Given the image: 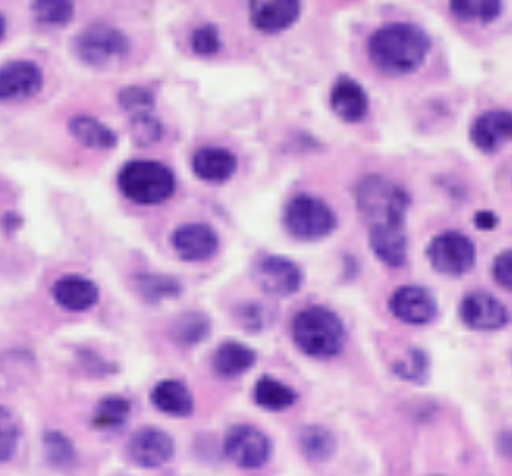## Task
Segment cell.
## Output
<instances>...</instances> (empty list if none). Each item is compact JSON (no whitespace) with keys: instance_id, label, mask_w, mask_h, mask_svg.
Segmentation results:
<instances>
[{"instance_id":"44dd1931","label":"cell","mask_w":512,"mask_h":476,"mask_svg":"<svg viewBox=\"0 0 512 476\" xmlns=\"http://www.w3.org/2000/svg\"><path fill=\"white\" fill-rule=\"evenodd\" d=\"M151 402L158 411L173 418H189L194 411V399L184 383L175 380L161 381L151 392Z\"/></svg>"},{"instance_id":"ba28073f","label":"cell","mask_w":512,"mask_h":476,"mask_svg":"<svg viewBox=\"0 0 512 476\" xmlns=\"http://www.w3.org/2000/svg\"><path fill=\"white\" fill-rule=\"evenodd\" d=\"M224 449L232 463L243 470L262 468L272 454L269 437L250 425L232 426L225 435Z\"/></svg>"},{"instance_id":"d6a6232c","label":"cell","mask_w":512,"mask_h":476,"mask_svg":"<svg viewBox=\"0 0 512 476\" xmlns=\"http://www.w3.org/2000/svg\"><path fill=\"white\" fill-rule=\"evenodd\" d=\"M20 440V428L13 414L0 407V463H7L16 452Z\"/></svg>"},{"instance_id":"6da1fadb","label":"cell","mask_w":512,"mask_h":476,"mask_svg":"<svg viewBox=\"0 0 512 476\" xmlns=\"http://www.w3.org/2000/svg\"><path fill=\"white\" fill-rule=\"evenodd\" d=\"M428 35L416 25L391 23L379 28L369 40L372 65L386 75H407L423 65L428 56Z\"/></svg>"},{"instance_id":"f35d334b","label":"cell","mask_w":512,"mask_h":476,"mask_svg":"<svg viewBox=\"0 0 512 476\" xmlns=\"http://www.w3.org/2000/svg\"><path fill=\"white\" fill-rule=\"evenodd\" d=\"M474 226L480 231H493L499 227V217L492 210H480L474 215Z\"/></svg>"},{"instance_id":"4316f807","label":"cell","mask_w":512,"mask_h":476,"mask_svg":"<svg viewBox=\"0 0 512 476\" xmlns=\"http://www.w3.org/2000/svg\"><path fill=\"white\" fill-rule=\"evenodd\" d=\"M130 411H132V407L127 399L108 397L99 402V406L94 412V418H92V425L101 431L120 430L127 423Z\"/></svg>"},{"instance_id":"277c9868","label":"cell","mask_w":512,"mask_h":476,"mask_svg":"<svg viewBox=\"0 0 512 476\" xmlns=\"http://www.w3.org/2000/svg\"><path fill=\"white\" fill-rule=\"evenodd\" d=\"M118 186L137 205H160L175 193V175L158 161L135 160L120 170Z\"/></svg>"},{"instance_id":"9a60e30c","label":"cell","mask_w":512,"mask_h":476,"mask_svg":"<svg viewBox=\"0 0 512 476\" xmlns=\"http://www.w3.org/2000/svg\"><path fill=\"white\" fill-rule=\"evenodd\" d=\"M172 245L182 260L205 262L218 250V234L208 224H184L173 232Z\"/></svg>"},{"instance_id":"83f0119b","label":"cell","mask_w":512,"mask_h":476,"mask_svg":"<svg viewBox=\"0 0 512 476\" xmlns=\"http://www.w3.org/2000/svg\"><path fill=\"white\" fill-rule=\"evenodd\" d=\"M137 290L148 302L158 303L167 298H177L182 293V286L173 277L146 274L137 277Z\"/></svg>"},{"instance_id":"836d02e7","label":"cell","mask_w":512,"mask_h":476,"mask_svg":"<svg viewBox=\"0 0 512 476\" xmlns=\"http://www.w3.org/2000/svg\"><path fill=\"white\" fill-rule=\"evenodd\" d=\"M130 132H132L135 144H139V146H151L154 142L160 141L163 136L161 123L154 118L153 113L132 116Z\"/></svg>"},{"instance_id":"7402d4cb","label":"cell","mask_w":512,"mask_h":476,"mask_svg":"<svg viewBox=\"0 0 512 476\" xmlns=\"http://www.w3.org/2000/svg\"><path fill=\"white\" fill-rule=\"evenodd\" d=\"M256 352L253 348L237 341H229L218 347L213 355V369L222 378H239L255 366Z\"/></svg>"},{"instance_id":"8992f818","label":"cell","mask_w":512,"mask_h":476,"mask_svg":"<svg viewBox=\"0 0 512 476\" xmlns=\"http://www.w3.org/2000/svg\"><path fill=\"white\" fill-rule=\"evenodd\" d=\"M428 258L438 274L461 277L476 264V245L462 232H442L431 239Z\"/></svg>"},{"instance_id":"ab89813d","label":"cell","mask_w":512,"mask_h":476,"mask_svg":"<svg viewBox=\"0 0 512 476\" xmlns=\"http://www.w3.org/2000/svg\"><path fill=\"white\" fill-rule=\"evenodd\" d=\"M4 33H6V20H4V16L0 14V40L4 37Z\"/></svg>"},{"instance_id":"f1b7e54d","label":"cell","mask_w":512,"mask_h":476,"mask_svg":"<svg viewBox=\"0 0 512 476\" xmlns=\"http://www.w3.org/2000/svg\"><path fill=\"white\" fill-rule=\"evenodd\" d=\"M44 451L49 463L56 468H68L77 459V452L70 438L63 435L61 431L51 430L45 433Z\"/></svg>"},{"instance_id":"5bb4252c","label":"cell","mask_w":512,"mask_h":476,"mask_svg":"<svg viewBox=\"0 0 512 476\" xmlns=\"http://www.w3.org/2000/svg\"><path fill=\"white\" fill-rule=\"evenodd\" d=\"M469 137L485 155H493L512 141V111L492 110L474 120Z\"/></svg>"},{"instance_id":"484cf974","label":"cell","mask_w":512,"mask_h":476,"mask_svg":"<svg viewBox=\"0 0 512 476\" xmlns=\"http://www.w3.org/2000/svg\"><path fill=\"white\" fill-rule=\"evenodd\" d=\"M450 11L466 23H492L502 13V0H450Z\"/></svg>"},{"instance_id":"3957f363","label":"cell","mask_w":512,"mask_h":476,"mask_svg":"<svg viewBox=\"0 0 512 476\" xmlns=\"http://www.w3.org/2000/svg\"><path fill=\"white\" fill-rule=\"evenodd\" d=\"M357 205L371 226L390 224L405 227L410 196L395 182L381 175H371L357 187Z\"/></svg>"},{"instance_id":"d6986e66","label":"cell","mask_w":512,"mask_h":476,"mask_svg":"<svg viewBox=\"0 0 512 476\" xmlns=\"http://www.w3.org/2000/svg\"><path fill=\"white\" fill-rule=\"evenodd\" d=\"M331 108L345 122L357 123L369 111V97L352 78H340L331 91Z\"/></svg>"},{"instance_id":"9c48e42d","label":"cell","mask_w":512,"mask_h":476,"mask_svg":"<svg viewBox=\"0 0 512 476\" xmlns=\"http://www.w3.org/2000/svg\"><path fill=\"white\" fill-rule=\"evenodd\" d=\"M459 317L473 331L490 333L506 328L511 316L506 305L487 291H471L462 298Z\"/></svg>"},{"instance_id":"f546056e","label":"cell","mask_w":512,"mask_h":476,"mask_svg":"<svg viewBox=\"0 0 512 476\" xmlns=\"http://www.w3.org/2000/svg\"><path fill=\"white\" fill-rule=\"evenodd\" d=\"M210 333V321L201 314H186L179 317L173 326V338L182 345H194L205 340Z\"/></svg>"},{"instance_id":"7a4b0ae2","label":"cell","mask_w":512,"mask_h":476,"mask_svg":"<svg viewBox=\"0 0 512 476\" xmlns=\"http://www.w3.org/2000/svg\"><path fill=\"white\" fill-rule=\"evenodd\" d=\"M293 338L303 354L314 359H331L346 343V328L338 314L326 307H308L293 321Z\"/></svg>"},{"instance_id":"ac0fdd59","label":"cell","mask_w":512,"mask_h":476,"mask_svg":"<svg viewBox=\"0 0 512 476\" xmlns=\"http://www.w3.org/2000/svg\"><path fill=\"white\" fill-rule=\"evenodd\" d=\"M52 296L59 307L70 312H84L99 302V288L87 277L70 274L52 286Z\"/></svg>"},{"instance_id":"d590c367","label":"cell","mask_w":512,"mask_h":476,"mask_svg":"<svg viewBox=\"0 0 512 476\" xmlns=\"http://www.w3.org/2000/svg\"><path fill=\"white\" fill-rule=\"evenodd\" d=\"M192 49L199 56H213L217 54L220 49V37H218L217 28L206 25L198 28L196 32L192 33Z\"/></svg>"},{"instance_id":"52a82bcc","label":"cell","mask_w":512,"mask_h":476,"mask_svg":"<svg viewBox=\"0 0 512 476\" xmlns=\"http://www.w3.org/2000/svg\"><path fill=\"white\" fill-rule=\"evenodd\" d=\"M77 54L90 66H106L128 54V39L120 30L108 25H92L80 33L75 42Z\"/></svg>"},{"instance_id":"e575fe53","label":"cell","mask_w":512,"mask_h":476,"mask_svg":"<svg viewBox=\"0 0 512 476\" xmlns=\"http://www.w3.org/2000/svg\"><path fill=\"white\" fill-rule=\"evenodd\" d=\"M120 104L130 116L146 115L153 113L154 97L142 87H127L120 92Z\"/></svg>"},{"instance_id":"2e32d148","label":"cell","mask_w":512,"mask_h":476,"mask_svg":"<svg viewBox=\"0 0 512 476\" xmlns=\"http://www.w3.org/2000/svg\"><path fill=\"white\" fill-rule=\"evenodd\" d=\"M250 14L258 30L282 32L298 20L300 0H250Z\"/></svg>"},{"instance_id":"1f68e13d","label":"cell","mask_w":512,"mask_h":476,"mask_svg":"<svg viewBox=\"0 0 512 476\" xmlns=\"http://www.w3.org/2000/svg\"><path fill=\"white\" fill-rule=\"evenodd\" d=\"M395 373L402 380L412 381V383H424L428 380L429 374V357L426 352L414 348L410 350L409 357L405 361L395 364Z\"/></svg>"},{"instance_id":"ffe728a7","label":"cell","mask_w":512,"mask_h":476,"mask_svg":"<svg viewBox=\"0 0 512 476\" xmlns=\"http://www.w3.org/2000/svg\"><path fill=\"white\" fill-rule=\"evenodd\" d=\"M192 170L201 181L222 184L236 174L237 158L227 149H199L192 158Z\"/></svg>"},{"instance_id":"7c38bea8","label":"cell","mask_w":512,"mask_h":476,"mask_svg":"<svg viewBox=\"0 0 512 476\" xmlns=\"http://www.w3.org/2000/svg\"><path fill=\"white\" fill-rule=\"evenodd\" d=\"M44 84L39 66L32 61H11L0 68V101H21L37 96Z\"/></svg>"},{"instance_id":"8fae6325","label":"cell","mask_w":512,"mask_h":476,"mask_svg":"<svg viewBox=\"0 0 512 476\" xmlns=\"http://www.w3.org/2000/svg\"><path fill=\"white\" fill-rule=\"evenodd\" d=\"M388 307L398 321L410 326H424L435 321L438 316V302L433 293L414 284L398 288L391 295Z\"/></svg>"},{"instance_id":"8d00e7d4","label":"cell","mask_w":512,"mask_h":476,"mask_svg":"<svg viewBox=\"0 0 512 476\" xmlns=\"http://www.w3.org/2000/svg\"><path fill=\"white\" fill-rule=\"evenodd\" d=\"M493 279L500 288L512 291V250H504L493 260Z\"/></svg>"},{"instance_id":"5b68a950","label":"cell","mask_w":512,"mask_h":476,"mask_svg":"<svg viewBox=\"0 0 512 476\" xmlns=\"http://www.w3.org/2000/svg\"><path fill=\"white\" fill-rule=\"evenodd\" d=\"M282 220L289 234L303 241L326 238L338 224L333 208L310 194H298L289 200Z\"/></svg>"},{"instance_id":"30bf717a","label":"cell","mask_w":512,"mask_h":476,"mask_svg":"<svg viewBox=\"0 0 512 476\" xmlns=\"http://www.w3.org/2000/svg\"><path fill=\"white\" fill-rule=\"evenodd\" d=\"M253 277L260 290L276 296L295 295L303 284L300 267L288 258L276 255L260 258L253 269Z\"/></svg>"},{"instance_id":"603a6c76","label":"cell","mask_w":512,"mask_h":476,"mask_svg":"<svg viewBox=\"0 0 512 476\" xmlns=\"http://www.w3.org/2000/svg\"><path fill=\"white\" fill-rule=\"evenodd\" d=\"M70 132L87 148L113 149L118 144L115 132L92 116L78 115L71 118Z\"/></svg>"},{"instance_id":"74e56055","label":"cell","mask_w":512,"mask_h":476,"mask_svg":"<svg viewBox=\"0 0 512 476\" xmlns=\"http://www.w3.org/2000/svg\"><path fill=\"white\" fill-rule=\"evenodd\" d=\"M237 319L241 321L243 328L260 331L267 324V312L263 309V305L251 303V305H244L241 309V316Z\"/></svg>"},{"instance_id":"4dcf8cb0","label":"cell","mask_w":512,"mask_h":476,"mask_svg":"<svg viewBox=\"0 0 512 476\" xmlns=\"http://www.w3.org/2000/svg\"><path fill=\"white\" fill-rule=\"evenodd\" d=\"M33 11L37 20L45 25H66L75 13L73 0H33Z\"/></svg>"},{"instance_id":"4fadbf2b","label":"cell","mask_w":512,"mask_h":476,"mask_svg":"<svg viewBox=\"0 0 512 476\" xmlns=\"http://www.w3.org/2000/svg\"><path fill=\"white\" fill-rule=\"evenodd\" d=\"M128 454L134 463L142 468H160L167 464L175 454V442L167 431L158 428H142L134 433L128 444Z\"/></svg>"},{"instance_id":"e0dca14e","label":"cell","mask_w":512,"mask_h":476,"mask_svg":"<svg viewBox=\"0 0 512 476\" xmlns=\"http://www.w3.org/2000/svg\"><path fill=\"white\" fill-rule=\"evenodd\" d=\"M369 245L374 255L391 269H400L407 264V234L404 226L379 224L369 229Z\"/></svg>"},{"instance_id":"d4e9b609","label":"cell","mask_w":512,"mask_h":476,"mask_svg":"<svg viewBox=\"0 0 512 476\" xmlns=\"http://www.w3.org/2000/svg\"><path fill=\"white\" fill-rule=\"evenodd\" d=\"M301 451L310 461H327L336 451L333 433L322 426H305L298 435Z\"/></svg>"},{"instance_id":"cb8c5ba5","label":"cell","mask_w":512,"mask_h":476,"mask_svg":"<svg viewBox=\"0 0 512 476\" xmlns=\"http://www.w3.org/2000/svg\"><path fill=\"white\" fill-rule=\"evenodd\" d=\"M255 402L256 406L262 407L265 411H286L298 402V393L281 381L274 380L270 376H262L256 381Z\"/></svg>"}]
</instances>
